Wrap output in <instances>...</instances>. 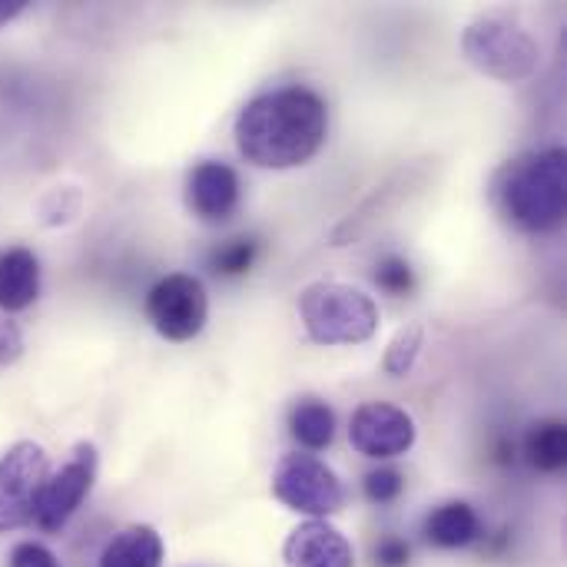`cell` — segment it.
I'll use <instances>...</instances> for the list:
<instances>
[{
  "mask_svg": "<svg viewBox=\"0 0 567 567\" xmlns=\"http://www.w3.org/2000/svg\"><path fill=\"white\" fill-rule=\"evenodd\" d=\"M329 133V110L309 86L262 93L236 116V146L259 169H292L309 163Z\"/></svg>",
  "mask_w": 567,
  "mask_h": 567,
  "instance_id": "1",
  "label": "cell"
},
{
  "mask_svg": "<svg viewBox=\"0 0 567 567\" xmlns=\"http://www.w3.org/2000/svg\"><path fill=\"white\" fill-rule=\"evenodd\" d=\"M492 196L505 219L525 233H555L567 209L565 150L525 153L505 163L492 183Z\"/></svg>",
  "mask_w": 567,
  "mask_h": 567,
  "instance_id": "2",
  "label": "cell"
},
{
  "mask_svg": "<svg viewBox=\"0 0 567 567\" xmlns=\"http://www.w3.org/2000/svg\"><path fill=\"white\" fill-rule=\"evenodd\" d=\"M299 316L319 346H362L379 332V306L346 282H312L299 296Z\"/></svg>",
  "mask_w": 567,
  "mask_h": 567,
  "instance_id": "3",
  "label": "cell"
},
{
  "mask_svg": "<svg viewBox=\"0 0 567 567\" xmlns=\"http://www.w3.org/2000/svg\"><path fill=\"white\" fill-rule=\"evenodd\" d=\"M462 50L472 66L502 83H522L542 66V47L535 37L502 17L475 20L462 37Z\"/></svg>",
  "mask_w": 567,
  "mask_h": 567,
  "instance_id": "4",
  "label": "cell"
},
{
  "mask_svg": "<svg viewBox=\"0 0 567 567\" xmlns=\"http://www.w3.org/2000/svg\"><path fill=\"white\" fill-rule=\"evenodd\" d=\"M272 495L289 508L312 522H326L346 505V492L339 475L309 452H289L276 462Z\"/></svg>",
  "mask_w": 567,
  "mask_h": 567,
  "instance_id": "5",
  "label": "cell"
},
{
  "mask_svg": "<svg viewBox=\"0 0 567 567\" xmlns=\"http://www.w3.org/2000/svg\"><path fill=\"white\" fill-rule=\"evenodd\" d=\"M47 478L50 462L37 442H17L0 455V535L33 525Z\"/></svg>",
  "mask_w": 567,
  "mask_h": 567,
  "instance_id": "6",
  "label": "cell"
},
{
  "mask_svg": "<svg viewBox=\"0 0 567 567\" xmlns=\"http://www.w3.org/2000/svg\"><path fill=\"white\" fill-rule=\"evenodd\" d=\"M146 316L153 329L169 342H189L203 332L209 319L206 286L196 276L173 272L159 279L146 296Z\"/></svg>",
  "mask_w": 567,
  "mask_h": 567,
  "instance_id": "7",
  "label": "cell"
},
{
  "mask_svg": "<svg viewBox=\"0 0 567 567\" xmlns=\"http://www.w3.org/2000/svg\"><path fill=\"white\" fill-rule=\"evenodd\" d=\"M93 478H96V449L90 442H80L73 449L70 462L47 478L33 525L40 532H60L76 515L83 498L90 495Z\"/></svg>",
  "mask_w": 567,
  "mask_h": 567,
  "instance_id": "8",
  "label": "cell"
},
{
  "mask_svg": "<svg viewBox=\"0 0 567 567\" xmlns=\"http://www.w3.org/2000/svg\"><path fill=\"white\" fill-rule=\"evenodd\" d=\"M349 442L365 458H399L415 445V419L392 402H365L352 415Z\"/></svg>",
  "mask_w": 567,
  "mask_h": 567,
  "instance_id": "9",
  "label": "cell"
},
{
  "mask_svg": "<svg viewBox=\"0 0 567 567\" xmlns=\"http://www.w3.org/2000/svg\"><path fill=\"white\" fill-rule=\"evenodd\" d=\"M282 558L289 567H355V551L349 538L329 522L312 518L289 532Z\"/></svg>",
  "mask_w": 567,
  "mask_h": 567,
  "instance_id": "10",
  "label": "cell"
},
{
  "mask_svg": "<svg viewBox=\"0 0 567 567\" xmlns=\"http://www.w3.org/2000/svg\"><path fill=\"white\" fill-rule=\"evenodd\" d=\"M186 203L199 219L219 223L229 219L239 206V176L233 166L206 159L189 173L186 183Z\"/></svg>",
  "mask_w": 567,
  "mask_h": 567,
  "instance_id": "11",
  "label": "cell"
},
{
  "mask_svg": "<svg viewBox=\"0 0 567 567\" xmlns=\"http://www.w3.org/2000/svg\"><path fill=\"white\" fill-rule=\"evenodd\" d=\"M40 296V262L30 249L13 246L0 252V309L23 312Z\"/></svg>",
  "mask_w": 567,
  "mask_h": 567,
  "instance_id": "12",
  "label": "cell"
},
{
  "mask_svg": "<svg viewBox=\"0 0 567 567\" xmlns=\"http://www.w3.org/2000/svg\"><path fill=\"white\" fill-rule=\"evenodd\" d=\"M163 538L153 525H130L103 548L100 567H159Z\"/></svg>",
  "mask_w": 567,
  "mask_h": 567,
  "instance_id": "13",
  "label": "cell"
},
{
  "mask_svg": "<svg viewBox=\"0 0 567 567\" xmlns=\"http://www.w3.org/2000/svg\"><path fill=\"white\" fill-rule=\"evenodd\" d=\"M478 535H482V522H478L475 508L465 502H449L425 518V538L445 551L468 548Z\"/></svg>",
  "mask_w": 567,
  "mask_h": 567,
  "instance_id": "14",
  "label": "cell"
},
{
  "mask_svg": "<svg viewBox=\"0 0 567 567\" xmlns=\"http://www.w3.org/2000/svg\"><path fill=\"white\" fill-rule=\"evenodd\" d=\"M289 429H292L296 442L306 445L309 452L329 449L336 439V412L319 399H302L289 415Z\"/></svg>",
  "mask_w": 567,
  "mask_h": 567,
  "instance_id": "15",
  "label": "cell"
},
{
  "mask_svg": "<svg viewBox=\"0 0 567 567\" xmlns=\"http://www.w3.org/2000/svg\"><path fill=\"white\" fill-rule=\"evenodd\" d=\"M525 455L538 472H561L567 458V432L561 422H538L528 432Z\"/></svg>",
  "mask_w": 567,
  "mask_h": 567,
  "instance_id": "16",
  "label": "cell"
},
{
  "mask_svg": "<svg viewBox=\"0 0 567 567\" xmlns=\"http://www.w3.org/2000/svg\"><path fill=\"white\" fill-rule=\"evenodd\" d=\"M422 346H425V329H422L419 322H409L405 329H399L395 339H392L389 349H385V362H382L385 372H389L392 379L409 375L412 365H415V359H419V352H422Z\"/></svg>",
  "mask_w": 567,
  "mask_h": 567,
  "instance_id": "17",
  "label": "cell"
},
{
  "mask_svg": "<svg viewBox=\"0 0 567 567\" xmlns=\"http://www.w3.org/2000/svg\"><path fill=\"white\" fill-rule=\"evenodd\" d=\"M252 259H256L252 239H229L226 246H219L213 252V269L219 276H243V272H249Z\"/></svg>",
  "mask_w": 567,
  "mask_h": 567,
  "instance_id": "18",
  "label": "cell"
},
{
  "mask_svg": "<svg viewBox=\"0 0 567 567\" xmlns=\"http://www.w3.org/2000/svg\"><path fill=\"white\" fill-rule=\"evenodd\" d=\"M375 282H379V289H385L389 296H409V292L415 289L412 266H409L402 256H385V259L375 266Z\"/></svg>",
  "mask_w": 567,
  "mask_h": 567,
  "instance_id": "19",
  "label": "cell"
},
{
  "mask_svg": "<svg viewBox=\"0 0 567 567\" xmlns=\"http://www.w3.org/2000/svg\"><path fill=\"white\" fill-rule=\"evenodd\" d=\"M405 492V475L395 468H379L365 475V498L372 505H392Z\"/></svg>",
  "mask_w": 567,
  "mask_h": 567,
  "instance_id": "20",
  "label": "cell"
},
{
  "mask_svg": "<svg viewBox=\"0 0 567 567\" xmlns=\"http://www.w3.org/2000/svg\"><path fill=\"white\" fill-rule=\"evenodd\" d=\"M10 567H63L56 561V555L50 551V548H43V545H37V542H20V545H13V551H10Z\"/></svg>",
  "mask_w": 567,
  "mask_h": 567,
  "instance_id": "21",
  "label": "cell"
},
{
  "mask_svg": "<svg viewBox=\"0 0 567 567\" xmlns=\"http://www.w3.org/2000/svg\"><path fill=\"white\" fill-rule=\"evenodd\" d=\"M23 352V336H20V326L3 319L0 322V369L3 365H13Z\"/></svg>",
  "mask_w": 567,
  "mask_h": 567,
  "instance_id": "22",
  "label": "cell"
},
{
  "mask_svg": "<svg viewBox=\"0 0 567 567\" xmlns=\"http://www.w3.org/2000/svg\"><path fill=\"white\" fill-rule=\"evenodd\" d=\"M375 558L382 567H405L409 565V545L402 538H385L379 548H375Z\"/></svg>",
  "mask_w": 567,
  "mask_h": 567,
  "instance_id": "23",
  "label": "cell"
},
{
  "mask_svg": "<svg viewBox=\"0 0 567 567\" xmlns=\"http://www.w3.org/2000/svg\"><path fill=\"white\" fill-rule=\"evenodd\" d=\"M23 10V0H0V23L13 20Z\"/></svg>",
  "mask_w": 567,
  "mask_h": 567,
  "instance_id": "24",
  "label": "cell"
}]
</instances>
